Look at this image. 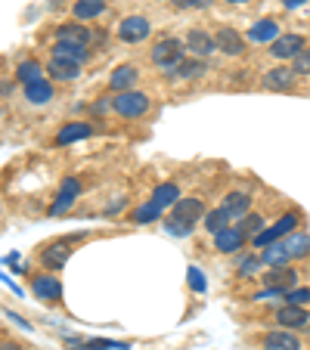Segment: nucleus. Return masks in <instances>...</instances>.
I'll list each match as a JSON object with an SVG mask.
<instances>
[{
    "label": "nucleus",
    "mask_w": 310,
    "mask_h": 350,
    "mask_svg": "<svg viewBox=\"0 0 310 350\" xmlns=\"http://www.w3.org/2000/svg\"><path fill=\"white\" fill-rule=\"evenodd\" d=\"M242 245H245V232L239 226H227V230L214 232V248L220 254H236L242 252Z\"/></svg>",
    "instance_id": "nucleus-8"
},
{
    "label": "nucleus",
    "mask_w": 310,
    "mask_h": 350,
    "mask_svg": "<svg viewBox=\"0 0 310 350\" xmlns=\"http://www.w3.org/2000/svg\"><path fill=\"white\" fill-rule=\"evenodd\" d=\"M295 226H298V214H283V217H279L270 230H261L255 239H251V242H255V248H267V245H273V242H279V239L292 236V232H295Z\"/></svg>",
    "instance_id": "nucleus-3"
},
{
    "label": "nucleus",
    "mask_w": 310,
    "mask_h": 350,
    "mask_svg": "<svg viewBox=\"0 0 310 350\" xmlns=\"http://www.w3.org/2000/svg\"><path fill=\"white\" fill-rule=\"evenodd\" d=\"M283 245L292 258H307L310 254V236H295V232H292V236L283 239Z\"/></svg>",
    "instance_id": "nucleus-28"
},
{
    "label": "nucleus",
    "mask_w": 310,
    "mask_h": 350,
    "mask_svg": "<svg viewBox=\"0 0 310 350\" xmlns=\"http://www.w3.org/2000/svg\"><path fill=\"white\" fill-rule=\"evenodd\" d=\"M87 50H81V46H68V44H56L53 46V59H62V62H75V66H81V62H87Z\"/></svg>",
    "instance_id": "nucleus-27"
},
{
    "label": "nucleus",
    "mask_w": 310,
    "mask_h": 350,
    "mask_svg": "<svg viewBox=\"0 0 310 350\" xmlns=\"http://www.w3.org/2000/svg\"><path fill=\"white\" fill-rule=\"evenodd\" d=\"M292 72H295V78L298 75H310V50H301V53L292 59Z\"/></svg>",
    "instance_id": "nucleus-33"
},
{
    "label": "nucleus",
    "mask_w": 310,
    "mask_h": 350,
    "mask_svg": "<svg viewBox=\"0 0 310 350\" xmlns=\"http://www.w3.org/2000/svg\"><path fill=\"white\" fill-rule=\"evenodd\" d=\"M149 34H152V25H149V19H143V16H127V19L118 25V38L125 40V44H143Z\"/></svg>",
    "instance_id": "nucleus-4"
},
{
    "label": "nucleus",
    "mask_w": 310,
    "mask_h": 350,
    "mask_svg": "<svg viewBox=\"0 0 310 350\" xmlns=\"http://www.w3.org/2000/svg\"><path fill=\"white\" fill-rule=\"evenodd\" d=\"M214 44H218V50L224 56H239L245 50L242 34H236V28H230V25H220L218 28V34H214Z\"/></svg>",
    "instance_id": "nucleus-9"
},
{
    "label": "nucleus",
    "mask_w": 310,
    "mask_h": 350,
    "mask_svg": "<svg viewBox=\"0 0 310 350\" xmlns=\"http://www.w3.org/2000/svg\"><path fill=\"white\" fill-rule=\"evenodd\" d=\"M162 217V208L155 205V202H146V205H140L137 211L131 214L133 224H152V220H159Z\"/></svg>",
    "instance_id": "nucleus-31"
},
{
    "label": "nucleus",
    "mask_w": 310,
    "mask_h": 350,
    "mask_svg": "<svg viewBox=\"0 0 310 350\" xmlns=\"http://www.w3.org/2000/svg\"><path fill=\"white\" fill-rule=\"evenodd\" d=\"M220 208H224L230 217L242 220L245 214L251 211V196H248V192H230V196L224 198V205H220Z\"/></svg>",
    "instance_id": "nucleus-18"
},
{
    "label": "nucleus",
    "mask_w": 310,
    "mask_h": 350,
    "mask_svg": "<svg viewBox=\"0 0 310 350\" xmlns=\"http://www.w3.org/2000/svg\"><path fill=\"white\" fill-rule=\"evenodd\" d=\"M276 323L285 325L289 332L295 329H310V313L304 310V307H295V304H285L276 310Z\"/></svg>",
    "instance_id": "nucleus-10"
},
{
    "label": "nucleus",
    "mask_w": 310,
    "mask_h": 350,
    "mask_svg": "<svg viewBox=\"0 0 310 350\" xmlns=\"http://www.w3.org/2000/svg\"><path fill=\"white\" fill-rule=\"evenodd\" d=\"M230 214L224 211V208H214V211H208L205 214V230L208 232H220V230H227L230 226Z\"/></svg>",
    "instance_id": "nucleus-30"
},
{
    "label": "nucleus",
    "mask_w": 310,
    "mask_h": 350,
    "mask_svg": "<svg viewBox=\"0 0 310 350\" xmlns=\"http://www.w3.org/2000/svg\"><path fill=\"white\" fill-rule=\"evenodd\" d=\"M261 270V258H242L239 260V276H251Z\"/></svg>",
    "instance_id": "nucleus-36"
},
{
    "label": "nucleus",
    "mask_w": 310,
    "mask_h": 350,
    "mask_svg": "<svg viewBox=\"0 0 310 350\" xmlns=\"http://www.w3.org/2000/svg\"><path fill=\"white\" fill-rule=\"evenodd\" d=\"M285 301H289V304H295V307H304L310 301V288H292V291H285Z\"/></svg>",
    "instance_id": "nucleus-34"
},
{
    "label": "nucleus",
    "mask_w": 310,
    "mask_h": 350,
    "mask_svg": "<svg viewBox=\"0 0 310 350\" xmlns=\"http://www.w3.org/2000/svg\"><path fill=\"white\" fill-rule=\"evenodd\" d=\"M264 350H301V338L289 329L267 332L264 335Z\"/></svg>",
    "instance_id": "nucleus-12"
},
{
    "label": "nucleus",
    "mask_w": 310,
    "mask_h": 350,
    "mask_svg": "<svg viewBox=\"0 0 310 350\" xmlns=\"http://www.w3.org/2000/svg\"><path fill=\"white\" fill-rule=\"evenodd\" d=\"M93 127L84 124V121H72V124H66L60 133H56V146H68V143H78V139L90 137Z\"/></svg>",
    "instance_id": "nucleus-20"
},
{
    "label": "nucleus",
    "mask_w": 310,
    "mask_h": 350,
    "mask_svg": "<svg viewBox=\"0 0 310 350\" xmlns=\"http://www.w3.org/2000/svg\"><path fill=\"white\" fill-rule=\"evenodd\" d=\"M261 226H264V217H261V214H245L242 220H239V230L245 232V239H255L257 232H261Z\"/></svg>",
    "instance_id": "nucleus-32"
},
{
    "label": "nucleus",
    "mask_w": 310,
    "mask_h": 350,
    "mask_svg": "<svg viewBox=\"0 0 310 350\" xmlns=\"http://www.w3.org/2000/svg\"><path fill=\"white\" fill-rule=\"evenodd\" d=\"M62 196H72V198H78L81 196V183H78V180H75V177H66V180H62Z\"/></svg>",
    "instance_id": "nucleus-37"
},
{
    "label": "nucleus",
    "mask_w": 310,
    "mask_h": 350,
    "mask_svg": "<svg viewBox=\"0 0 310 350\" xmlns=\"http://www.w3.org/2000/svg\"><path fill=\"white\" fill-rule=\"evenodd\" d=\"M168 232H174V236H190V230H192V226H186V224H180V220H168Z\"/></svg>",
    "instance_id": "nucleus-38"
},
{
    "label": "nucleus",
    "mask_w": 310,
    "mask_h": 350,
    "mask_svg": "<svg viewBox=\"0 0 310 350\" xmlns=\"http://www.w3.org/2000/svg\"><path fill=\"white\" fill-rule=\"evenodd\" d=\"M112 109L121 115V118H140V115L149 112V96H146V93H137V90L115 93Z\"/></svg>",
    "instance_id": "nucleus-2"
},
{
    "label": "nucleus",
    "mask_w": 310,
    "mask_h": 350,
    "mask_svg": "<svg viewBox=\"0 0 310 350\" xmlns=\"http://www.w3.org/2000/svg\"><path fill=\"white\" fill-rule=\"evenodd\" d=\"M301 50H304L301 34H285V38L279 34V38L270 44V56H276V59H295Z\"/></svg>",
    "instance_id": "nucleus-11"
},
{
    "label": "nucleus",
    "mask_w": 310,
    "mask_h": 350,
    "mask_svg": "<svg viewBox=\"0 0 310 350\" xmlns=\"http://www.w3.org/2000/svg\"><path fill=\"white\" fill-rule=\"evenodd\" d=\"M289 260H292V254L285 252V245H283V239L279 242H273V245H267V248H261V264L264 267H289Z\"/></svg>",
    "instance_id": "nucleus-17"
},
{
    "label": "nucleus",
    "mask_w": 310,
    "mask_h": 350,
    "mask_svg": "<svg viewBox=\"0 0 310 350\" xmlns=\"http://www.w3.org/2000/svg\"><path fill=\"white\" fill-rule=\"evenodd\" d=\"M190 285L196 291H205V276H202V270H196V267H190Z\"/></svg>",
    "instance_id": "nucleus-39"
},
{
    "label": "nucleus",
    "mask_w": 310,
    "mask_h": 350,
    "mask_svg": "<svg viewBox=\"0 0 310 350\" xmlns=\"http://www.w3.org/2000/svg\"><path fill=\"white\" fill-rule=\"evenodd\" d=\"M152 202L165 211V208H171V205H177L180 202V189H177V183H162V186H155V192H152Z\"/></svg>",
    "instance_id": "nucleus-24"
},
{
    "label": "nucleus",
    "mask_w": 310,
    "mask_h": 350,
    "mask_svg": "<svg viewBox=\"0 0 310 350\" xmlns=\"http://www.w3.org/2000/svg\"><path fill=\"white\" fill-rule=\"evenodd\" d=\"M31 288L40 301H60L62 297V282L56 276H34Z\"/></svg>",
    "instance_id": "nucleus-14"
},
{
    "label": "nucleus",
    "mask_w": 310,
    "mask_h": 350,
    "mask_svg": "<svg viewBox=\"0 0 310 350\" xmlns=\"http://www.w3.org/2000/svg\"><path fill=\"white\" fill-rule=\"evenodd\" d=\"M72 205H75V198L72 196H62V192H60V198L50 205V214H53V217H60V214H66Z\"/></svg>",
    "instance_id": "nucleus-35"
},
{
    "label": "nucleus",
    "mask_w": 310,
    "mask_h": 350,
    "mask_svg": "<svg viewBox=\"0 0 310 350\" xmlns=\"http://www.w3.org/2000/svg\"><path fill=\"white\" fill-rule=\"evenodd\" d=\"M109 106H112V99H99L96 106H93V112H96V115H103V112H106Z\"/></svg>",
    "instance_id": "nucleus-40"
},
{
    "label": "nucleus",
    "mask_w": 310,
    "mask_h": 350,
    "mask_svg": "<svg viewBox=\"0 0 310 350\" xmlns=\"http://www.w3.org/2000/svg\"><path fill=\"white\" fill-rule=\"evenodd\" d=\"M301 3H310V0H283L285 10H295V7H301Z\"/></svg>",
    "instance_id": "nucleus-42"
},
{
    "label": "nucleus",
    "mask_w": 310,
    "mask_h": 350,
    "mask_svg": "<svg viewBox=\"0 0 310 350\" xmlns=\"http://www.w3.org/2000/svg\"><path fill=\"white\" fill-rule=\"evenodd\" d=\"M174 78H186V81H196V78H205L208 75V66H205V59H183L180 66L171 68Z\"/></svg>",
    "instance_id": "nucleus-22"
},
{
    "label": "nucleus",
    "mask_w": 310,
    "mask_h": 350,
    "mask_svg": "<svg viewBox=\"0 0 310 350\" xmlns=\"http://www.w3.org/2000/svg\"><path fill=\"white\" fill-rule=\"evenodd\" d=\"M56 44H68V46H81V50H90V40H93V31L84 25H78V22H68V25H62L60 31H56Z\"/></svg>",
    "instance_id": "nucleus-5"
},
{
    "label": "nucleus",
    "mask_w": 310,
    "mask_h": 350,
    "mask_svg": "<svg viewBox=\"0 0 310 350\" xmlns=\"http://www.w3.org/2000/svg\"><path fill=\"white\" fill-rule=\"evenodd\" d=\"M279 38V25L273 19H261L255 28H248V40L251 44H267V40Z\"/></svg>",
    "instance_id": "nucleus-23"
},
{
    "label": "nucleus",
    "mask_w": 310,
    "mask_h": 350,
    "mask_svg": "<svg viewBox=\"0 0 310 350\" xmlns=\"http://www.w3.org/2000/svg\"><path fill=\"white\" fill-rule=\"evenodd\" d=\"M81 72V66H75V62H62V59H50V66H47V75L56 81H75Z\"/></svg>",
    "instance_id": "nucleus-25"
},
{
    "label": "nucleus",
    "mask_w": 310,
    "mask_h": 350,
    "mask_svg": "<svg viewBox=\"0 0 310 350\" xmlns=\"http://www.w3.org/2000/svg\"><path fill=\"white\" fill-rule=\"evenodd\" d=\"M224 3H248V0H224Z\"/></svg>",
    "instance_id": "nucleus-45"
},
{
    "label": "nucleus",
    "mask_w": 310,
    "mask_h": 350,
    "mask_svg": "<svg viewBox=\"0 0 310 350\" xmlns=\"http://www.w3.org/2000/svg\"><path fill=\"white\" fill-rule=\"evenodd\" d=\"M137 78H140V68L137 66H118L112 72V78H109V84H112L115 93H125V90H133Z\"/></svg>",
    "instance_id": "nucleus-16"
},
{
    "label": "nucleus",
    "mask_w": 310,
    "mask_h": 350,
    "mask_svg": "<svg viewBox=\"0 0 310 350\" xmlns=\"http://www.w3.org/2000/svg\"><path fill=\"white\" fill-rule=\"evenodd\" d=\"M261 282H264L267 288L292 291L298 285V270H292V267H273V270H267L264 276H261Z\"/></svg>",
    "instance_id": "nucleus-7"
},
{
    "label": "nucleus",
    "mask_w": 310,
    "mask_h": 350,
    "mask_svg": "<svg viewBox=\"0 0 310 350\" xmlns=\"http://www.w3.org/2000/svg\"><path fill=\"white\" fill-rule=\"evenodd\" d=\"M16 78H19L22 84H34V81L44 78V68H40V62L25 59V62H19V68H16Z\"/></svg>",
    "instance_id": "nucleus-29"
},
{
    "label": "nucleus",
    "mask_w": 310,
    "mask_h": 350,
    "mask_svg": "<svg viewBox=\"0 0 310 350\" xmlns=\"http://www.w3.org/2000/svg\"><path fill=\"white\" fill-rule=\"evenodd\" d=\"M106 13V0H78L75 3V16H78L81 22L87 19H96V16Z\"/></svg>",
    "instance_id": "nucleus-26"
},
{
    "label": "nucleus",
    "mask_w": 310,
    "mask_h": 350,
    "mask_svg": "<svg viewBox=\"0 0 310 350\" xmlns=\"http://www.w3.org/2000/svg\"><path fill=\"white\" fill-rule=\"evenodd\" d=\"M68 258H72V248H68L66 242H56L50 245L44 254H40V260H44L47 270H62V267L68 264Z\"/></svg>",
    "instance_id": "nucleus-15"
},
{
    "label": "nucleus",
    "mask_w": 310,
    "mask_h": 350,
    "mask_svg": "<svg viewBox=\"0 0 310 350\" xmlns=\"http://www.w3.org/2000/svg\"><path fill=\"white\" fill-rule=\"evenodd\" d=\"M0 350H22L19 344H0Z\"/></svg>",
    "instance_id": "nucleus-43"
},
{
    "label": "nucleus",
    "mask_w": 310,
    "mask_h": 350,
    "mask_svg": "<svg viewBox=\"0 0 310 350\" xmlns=\"http://www.w3.org/2000/svg\"><path fill=\"white\" fill-rule=\"evenodd\" d=\"M211 3H214V0H198L196 7H211Z\"/></svg>",
    "instance_id": "nucleus-44"
},
{
    "label": "nucleus",
    "mask_w": 310,
    "mask_h": 350,
    "mask_svg": "<svg viewBox=\"0 0 310 350\" xmlns=\"http://www.w3.org/2000/svg\"><path fill=\"white\" fill-rule=\"evenodd\" d=\"M174 7H180V10H186V7H196L198 0H171Z\"/></svg>",
    "instance_id": "nucleus-41"
},
{
    "label": "nucleus",
    "mask_w": 310,
    "mask_h": 350,
    "mask_svg": "<svg viewBox=\"0 0 310 350\" xmlns=\"http://www.w3.org/2000/svg\"><path fill=\"white\" fill-rule=\"evenodd\" d=\"M186 50H190L196 59H208V56L218 50V44H214V38L208 31H202V28H192L190 34H186Z\"/></svg>",
    "instance_id": "nucleus-6"
},
{
    "label": "nucleus",
    "mask_w": 310,
    "mask_h": 350,
    "mask_svg": "<svg viewBox=\"0 0 310 350\" xmlns=\"http://www.w3.org/2000/svg\"><path fill=\"white\" fill-rule=\"evenodd\" d=\"M264 87L267 90H292V87H295V72L285 66L273 68V72L264 75Z\"/></svg>",
    "instance_id": "nucleus-19"
},
{
    "label": "nucleus",
    "mask_w": 310,
    "mask_h": 350,
    "mask_svg": "<svg viewBox=\"0 0 310 350\" xmlns=\"http://www.w3.org/2000/svg\"><path fill=\"white\" fill-rule=\"evenodd\" d=\"M152 62L155 66H162V68H174V66H180V62L186 59V46H183V40H177V38H162L159 44L152 46Z\"/></svg>",
    "instance_id": "nucleus-1"
},
{
    "label": "nucleus",
    "mask_w": 310,
    "mask_h": 350,
    "mask_svg": "<svg viewBox=\"0 0 310 350\" xmlns=\"http://www.w3.org/2000/svg\"><path fill=\"white\" fill-rule=\"evenodd\" d=\"M25 99L31 103V106H44V103H50L53 99V84L50 81H34V84H25Z\"/></svg>",
    "instance_id": "nucleus-21"
},
{
    "label": "nucleus",
    "mask_w": 310,
    "mask_h": 350,
    "mask_svg": "<svg viewBox=\"0 0 310 350\" xmlns=\"http://www.w3.org/2000/svg\"><path fill=\"white\" fill-rule=\"evenodd\" d=\"M198 217H205V208L198 198H180L177 205H174V220H180V224L192 226Z\"/></svg>",
    "instance_id": "nucleus-13"
}]
</instances>
